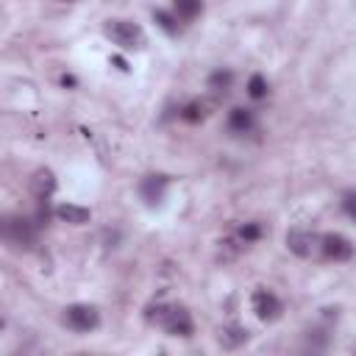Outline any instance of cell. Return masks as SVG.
Here are the masks:
<instances>
[{
  "instance_id": "6da1fadb",
  "label": "cell",
  "mask_w": 356,
  "mask_h": 356,
  "mask_svg": "<svg viewBox=\"0 0 356 356\" xmlns=\"http://www.w3.org/2000/svg\"><path fill=\"white\" fill-rule=\"evenodd\" d=\"M147 320L156 323V325H161L172 337H189L192 328H195L192 325V314L184 306H164V303L150 306L147 309Z\"/></svg>"
},
{
  "instance_id": "7a4b0ae2",
  "label": "cell",
  "mask_w": 356,
  "mask_h": 356,
  "mask_svg": "<svg viewBox=\"0 0 356 356\" xmlns=\"http://www.w3.org/2000/svg\"><path fill=\"white\" fill-rule=\"evenodd\" d=\"M103 31H106V36H108L114 44H120V47H125V50L145 44V31H142L139 25L128 22V19H108Z\"/></svg>"
},
{
  "instance_id": "3957f363",
  "label": "cell",
  "mask_w": 356,
  "mask_h": 356,
  "mask_svg": "<svg viewBox=\"0 0 356 356\" xmlns=\"http://www.w3.org/2000/svg\"><path fill=\"white\" fill-rule=\"evenodd\" d=\"M3 236H6V242L14 245V248H31L33 239H36V228H33V222L25 220V217H8L6 225H3Z\"/></svg>"
},
{
  "instance_id": "277c9868",
  "label": "cell",
  "mask_w": 356,
  "mask_h": 356,
  "mask_svg": "<svg viewBox=\"0 0 356 356\" xmlns=\"http://www.w3.org/2000/svg\"><path fill=\"white\" fill-rule=\"evenodd\" d=\"M64 323L72 331H95L97 323H100V314L89 303H72V306L64 309Z\"/></svg>"
},
{
  "instance_id": "5b68a950",
  "label": "cell",
  "mask_w": 356,
  "mask_h": 356,
  "mask_svg": "<svg viewBox=\"0 0 356 356\" xmlns=\"http://www.w3.org/2000/svg\"><path fill=\"white\" fill-rule=\"evenodd\" d=\"M286 248H289L295 256L309 259V256L320 253L323 236H317L314 231H289V234H286Z\"/></svg>"
},
{
  "instance_id": "8992f818",
  "label": "cell",
  "mask_w": 356,
  "mask_h": 356,
  "mask_svg": "<svg viewBox=\"0 0 356 356\" xmlns=\"http://www.w3.org/2000/svg\"><path fill=\"white\" fill-rule=\"evenodd\" d=\"M253 312H256V317H259V320L273 323V320H278V317H281L284 306H281V300H278L273 292L259 289V292H253Z\"/></svg>"
},
{
  "instance_id": "52a82bcc",
  "label": "cell",
  "mask_w": 356,
  "mask_h": 356,
  "mask_svg": "<svg viewBox=\"0 0 356 356\" xmlns=\"http://www.w3.org/2000/svg\"><path fill=\"white\" fill-rule=\"evenodd\" d=\"M320 253H323L325 259H331V261H348V259L353 256V245H350V239L342 236V234H325Z\"/></svg>"
},
{
  "instance_id": "ba28073f",
  "label": "cell",
  "mask_w": 356,
  "mask_h": 356,
  "mask_svg": "<svg viewBox=\"0 0 356 356\" xmlns=\"http://www.w3.org/2000/svg\"><path fill=\"white\" fill-rule=\"evenodd\" d=\"M164 189H167V175H147V178L139 184V195H142V200H145L147 206L161 203Z\"/></svg>"
},
{
  "instance_id": "9c48e42d",
  "label": "cell",
  "mask_w": 356,
  "mask_h": 356,
  "mask_svg": "<svg viewBox=\"0 0 356 356\" xmlns=\"http://www.w3.org/2000/svg\"><path fill=\"white\" fill-rule=\"evenodd\" d=\"M61 222H70V225H83V222H89V209H83V206H75V203H61V206H56V211H53Z\"/></svg>"
},
{
  "instance_id": "30bf717a",
  "label": "cell",
  "mask_w": 356,
  "mask_h": 356,
  "mask_svg": "<svg viewBox=\"0 0 356 356\" xmlns=\"http://www.w3.org/2000/svg\"><path fill=\"white\" fill-rule=\"evenodd\" d=\"M31 189H33V195H36L39 200L50 197V192L56 189V178H53V172H50V170H36L33 178H31Z\"/></svg>"
},
{
  "instance_id": "8fae6325",
  "label": "cell",
  "mask_w": 356,
  "mask_h": 356,
  "mask_svg": "<svg viewBox=\"0 0 356 356\" xmlns=\"http://www.w3.org/2000/svg\"><path fill=\"white\" fill-rule=\"evenodd\" d=\"M217 339H220V345H222V348L234 350V348H239V345H245V342H248V331H245L242 325H222Z\"/></svg>"
},
{
  "instance_id": "7c38bea8",
  "label": "cell",
  "mask_w": 356,
  "mask_h": 356,
  "mask_svg": "<svg viewBox=\"0 0 356 356\" xmlns=\"http://www.w3.org/2000/svg\"><path fill=\"white\" fill-rule=\"evenodd\" d=\"M228 128H231L234 134H248V131L253 128V114H250L248 108H231V114H228Z\"/></svg>"
},
{
  "instance_id": "4fadbf2b",
  "label": "cell",
  "mask_w": 356,
  "mask_h": 356,
  "mask_svg": "<svg viewBox=\"0 0 356 356\" xmlns=\"http://www.w3.org/2000/svg\"><path fill=\"white\" fill-rule=\"evenodd\" d=\"M172 6H175V17H181L184 22H189V19H195L200 14L203 0H175Z\"/></svg>"
},
{
  "instance_id": "5bb4252c",
  "label": "cell",
  "mask_w": 356,
  "mask_h": 356,
  "mask_svg": "<svg viewBox=\"0 0 356 356\" xmlns=\"http://www.w3.org/2000/svg\"><path fill=\"white\" fill-rule=\"evenodd\" d=\"M231 78H234V75H231L228 70H225V72L220 70V72H214V75L209 78V89H214V92H225V89L231 86Z\"/></svg>"
},
{
  "instance_id": "9a60e30c",
  "label": "cell",
  "mask_w": 356,
  "mask_h": 356,
  "mask_svg": "<svg viewBox=\"0 0 356 356\" xmlns=\"http://www.w3.org/2000/svg\"><path fill=\"white\" fill-rule=\"evenodd\" d=\"M248 92H250V97H256V100L264 97V95H267V81H264L261 75H253L250 83H248Z\"/></svg>"
},
{
  "instance_id": "2e32d148",
  "label": "cell",
  "mask_w": 356,
  "mask_h": 356,
  "mask_svg": "<svg viewBox=\"0 0 356 356\" xmlns=\"http://www.w3.org/2000/svg\"><path fill=\"white\" fill-rule=\"evenodd\" d=\"M259 236H261V228H259L256 222H248V225L239 228V239H242V242H253V239H259Z\"/></svg>"
},
{
  "instance_id": "e0dca14e",
  "label": "cell",
  "mask_w": 356,
  "mask_h": 356,
  "mask_svg": "<svg viewBox=\"0 0 356 356\" xmlns=\"http://www.w3.org/2000/svg\"><path fill=\"white\" fill-rule=\"evenodd\" d=\"M203 108H206L203 103H189V106H186V111H184V117H186V120H200V117L206 114Z\"/></svg>"
},
{
  "instance_id": "ac0fdd59",
  "label": "cell",
  "mask_w": 356,
  "mask_h": 356,
  "mask_svg": "<svg viewBox=\"0 0 356 356\" xmlns=\"http://www.w3.org/2000/svg\"><path fill=\"white\" fill-rule=\"evenodd\" d=\"M156 22H159L164 31L175 33V25H172V17H170V14H164V11H156Z\"/></svg>"
},
{
  "instance_id": "d6986e66",
  "label": "cell",
  "mask_w": 356,
  "mask_h": 356,
  "mask_svg": "<svg viewBox=\"0 0 356 356\" xmlns=\"http://www.w3.org/2000/svg\"><path fill=\"white\" fill-rule=\"evenodd\" d=\"M342 206H345V211L353 217V214H356V192H345V197H342Z\"/></svg>"
},
{
  "instance_id": "ffe728a7",
  "label": "cell",
  "mask_w": 356,
  "mask_h": 356,
  "mask_svg": "<svg viewBox=\"0 0 356 356\" xmlns=\"http://www.w3.org/2000/svg\"><path fill=\"white\" fill-rule=\"evenodd\" d=\"M353 220H356V214H353Z\"/></svg>"
}]
</instances>
